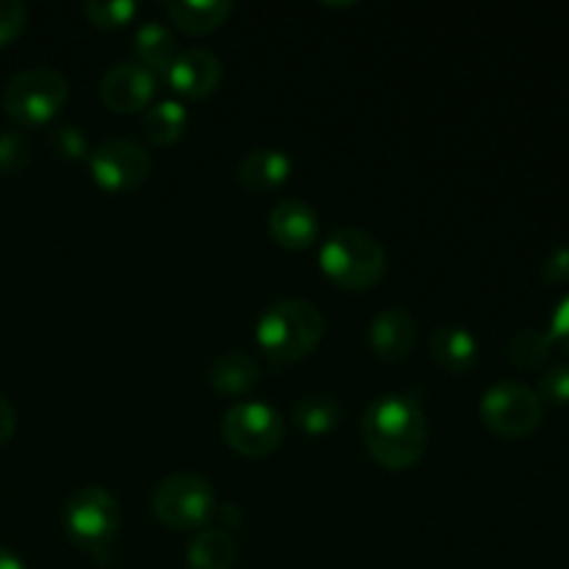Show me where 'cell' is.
<instances>
[{
  "label": "cell",
  "mask_w": 569,
  "mask_h": 569,
  "mask_svg": "<svg viewBox=\"0 0 569 569\" xmlns=\"http://www.w3.org/2000/svg\"><path fill=\"white\" fill-rule=\"evenodd\" d=\"M428 415L409 395H383L361 417L365 448L383 470H411L428 450Z\"/></svg>",
  "instance_id": "obj_1"
},
{
  "label": "cell",
  "mask_w": 569,
  "mask_h": 569,
  "mask_svg": "<svg viewBox=\"0 0 569 569\" xmlns=\"http://www.w3.org/2000/svg\"><path fill=\"white\" fill-rule=\"evenodd\" d=\"M326 317L311 300L287 298L272 303L256 322V345L272 365H298L322 342Z\"/></svg>",
  "instance_id": "obj_2"
},
{
  "label": "cell",
  "mask_w": 569,
  "mask_h": 569,
  "mask_svg": "<svg viewBox=\"0 0 569 569\" xmlns=\"http://www.w3.org/2000/svg\"><path fill=\"white\" fill-rule=\"evenodd\" d=\"M320 270L345 292H367L387 276V250L365 228H337L320 248Z\"/></svg>",
  "instance_id": "obj_3"
},
{
  "label": "cell",
  "mask_w": 569,
  "mask_h": 569,
  "mask_svg": "<svg viewBox=\"0 0 569 569\" xmlns=\"http://www.w3.org/2000/svg\"><path fill=\"white\" fill-rule=\"evenodd\" d=\"M64 528L78 548L103 561L122 528V509L109 489L89 483L67 498Z\"/></svg>",
  "instance_id": "obj_4"
},
{
  "label": "cell",
  "mask_w": 569,
  "mask_h": 569,
  "mask_svg": "<svg viewBox=\"0 0 569 569\" xmlns=\"http://www.w3.org/2000/svg\"><path fill=\"white\" fill-rule=\"evenodd\" d=\"M217 506L214 487L198 472H172L150 495L153 517L172 531H203Z\"/></svg>",
  "instance_id": "obj_5"
},
{
  "label": "cell",
  "mask_w": 569,
  "mask_h": 569,
  "mask_svg": "<svg viewBox=\"0 0 569 569\" xmlns=\"http://www.w3.org/2000/svg\"><path fill=\"white\" fill-rule=\"evenodd\" d=\"M70 83L53 67H28L9 78L3 87V111L17 126H44L53 120L67 103Z\"/></svg>",
  "instance_id": "obj_6"
},
{
  "label": "cell",
  "mask_w": 569,
  "mask_h": 569,
  "mask_svg": "<svg viewBox=\"0 0 569 569\" xmlns=\"http://www.w3.org/2000/svg\"><path fill=\"white\" fill-rule=\"evenodd\" d=\"M481 422L500 439H528L545 420V406L537 389L517 381H500L481 395Z\"/></svg>",
  "instance_id": "obj_7"
},
{
  "label": "cell",
  "mask_w": 569,
  "mask_h": 569,
  "mask_svg": "<svg viewBox=\"0 0 569 569\" xmlns=\"http://www.w3.org/2000/svg\"><path fill=\"white\" fill-rule=\"evenodd\" d=\"M222 442L239 456L264 459L283 442V417L261 400H242L222 415Z\"/></svg>",
  "instance_id": "obj_8"
},
{
  "label": "cell",
  "mask_w": 569,
  "mask_h": 569,
  "mask_svg": "<svg viewBox=\"0 0 569 569\" xmlns=\"http://www.w3.org/2000/svg\"><path fill=\"white\" fill-rule=\"evenodd\" d=\"M89 172L103 192L126 194L142 187L153 172L144 144L133 139H109L89 153Z\"/></svg>",
  "instance_id": "obj_9"
},
{
  "label": "cell",
  "mask_w": 569,
  "mask_h": 569,
  "mask_svg": "<svg viewBox=\"0 0 569 569\" xmlns=\"http://www.w3.org/2000/svg\"><path fill=\"white\" fill-rule=\"evenodd\" d=\"M159 89V76L144 70L139 61H120L100 81V100L114 114H137L144 111Z\"/></svg>",
  "instance_id": "obj_10"
},
{
  "label": "cell",
  "mask_w": 569,
  "mask_h": 569,
  "mask_svg": "<svg viewBox=\"0 0 569 569\" xmlns=\"http://www.w3.org/2000/svg\"><path fill=\"white\" fill-rule=\"evenodd\" d=\"M167 83L181 98L203 100L214 94L222 83V61L214 53L200 48L181 50L167 70Z\"/></svg>",
  "instance_id": "obj_11"
},
{
  "label": "cell",
  "mask_w": 569,
  "mask_h": 569,
  "mask_svg": "<svg viewBox=\"0 0 569 569\" xmlns=\"http://www.w3.org/2000/svg\"><path fill=\"white\" fill-rule=\"evenodd\" d=\"M417 342V320L403 306H387L370 322V350L383 365L403 361Z\"/></svg>",
  "instance_id": "obj_12"
},
{
  "label": "cell",
  "mask_w": 569,
  "mask_h": 569,
  "mask_svg": "<svg viewBox=\"0 0 569 569\" xmlns=\"http://www.w3.org/2000/svg\"><path fill=\"white\" fill-rule=\"evenodd\" d=\"M270 237L287 250H309L320 239V217L306 200L287 198L272 206L267 217Z\"/></svg>",
  "instance_id": "obj_13"
},
{
  "label": "cell",
  "mask_w": 569,
  "mask_h": 569,
  "mask_svg": "<svg viewBox=\"0 0 569 569\" xmlns=\"http://www.w3.org/2000/svg\"><path fill=\"white\" fill-rule=\"evenodd\" d=\"M292 159L283 150L256 148L237 164V183L248 194H270L289 181Z\"/></svg>",
  "instance_id": "obj_14"
},
{
  "label": "cell",
  "mask_w": 569,
  "mask_h": 569,
  "mask_svg": "<svg viewBox=\"0 0 569 569\" xmlns=\"http://www.w3.org/2000/svg\"><path fill=\"white\" fill-rule=\"evenodd\" d=\"M428 350H431L433 365L442 367L445 372H450V376H465V372H470L478 365L481 345H478L476 333L467 331V328L445 326L431 333Z\"/></svg>",
  "instance_id": "obj_15"
},
{
  "label": "cell",
  "mask_w": 569,
  "mask_h": 569,
  "mask_svg": "<svg viewBox=\"0 0 569 569\" xmlns=\"http://www.w3.org/2000/svg\"><path fill=\"white\" fill-rule=\"evenodd\" d=\"M231 11V0H176V3H167V17L172 20V26L181 28L183 33H192V37H206V33L222 28Z\"/></svg>",
  "instance_id": "obj_16"
},
{
  "label": "cell",
  "mask_w": 569,
  "mask_h": 569,
  "mask_svg": "<svg viewBox=\"0 0 569 569\" xmlns=\"http://www.w3.org/2000/svg\"><path fill=\"white\" fill-rule=\"evenodd\" d=\"M133 50H137L139 64H142L144 70L153 72V76H159V72L167 76V70L172 67L176 56L181 53V50H178L176 33H172L164 22L156 20L144 22V26L139 28L137 37H133Z\"/></svg>",
  "instance_id": "obj_17"
},
{
  "label": "cell",
  "mask_w": 569,
  "mask_h": 569,
  "mask_svg": "<svg viewBox=\"0 0 569 569\" xmlns=\"http://www.w3.org/2000/svg\"><path fill=\"white\" fill-rule=\"evenodd\" d=\"M237 539L222 528H203L194 533L187 550L189 569H231L237 565Z\"/></svg>",
  "instance_id": "obj_18"
},
{
  "label": "cell",
  "mask_w": 569,
  "mask_h": 569,
  "mask_svg": "<svg viewBox=\"0 0 569 569\" xmlns=\"http://www.w3.org/2000/svg\"><path fill=\"white\" fill-rule=\"evenodd\" d=\"M261 370L253 356L248 353H222L217 356L209 370V383L220 395H248L259 383Z\"/></svg>",
  "instance_id": "obj_19"
},
{
  "label": "cell",
  "mask_w": 569,
  "mask_h": 569,
  "mask_svg": "<svg viewBox=\"0 0 569 569\" xmlns=\"http://www.w3.org/2000/svg\"><path fill=\"white\" fill-rule=\"evenodd\" d=\"M187 128L189 114L181 100H161V103L150 106L142 117L144 139L156 148H170V144L181 142Z\"/></svg>",
  "instance_id": "obj_20"
},
{
  "label": "cell",
  "mask_w": 569,
  "mask_h": 569,
  "mask_svg": "<svg viewBox=\"0 0 569 569\" xmlns=\"http://www.w3.org/2000/svg\"><path fill=\"white\" fill-rule=\"evenodd\" d=\"M292 422L298 431L309 433V437H326V433L337 431V426L342 422V406L331 395H306L295 403Z\"/></svg>",
  "instance_id": "obj_21"
},
{
  "label": "cell",
  "mask_w": 569,
  "mask_h": 569,
  "mask_svg": "<svg viewBox=\"0 0 569 569\" xmlns=\"http://www.w3.org/2000/svg\"><path fill=\"white\" fill-rule=\"evenodd\" d=\"M553 339L542 328H522L506 345V356H509L511 365L517 370H539L545 361L550 359V350H553Z\"/></svg>",
  "instance_id": "obj_22"
},
{
  "label": "cell",
  "mask_w": 569,
  "mask_h": 569,
  "mask_svg": "<svg viewBox=\"0 0 569 569\" xmlns=\"http://www.w3.org/2000/svg\"><path fill=\"white\" fill-rule=\"evenodd\" d=\"M139 14V6L133 0H87L83 3V17L92 22L94 28H106V31H117L133 22Z\"/></svg>",
  "instance_id": "obj_23"
},
{
  "label": "cell",
  "mask_w": 569,
  "mask_h": 569,
  "mask_svg": "<svg viewBox=\"0 0 569 569\" xmlns=\"http://www.w3.org/2000/svg\"><path fill=\"white\" fill-rule=\"evenodd\" d=\"M31 164V139L17 128L0 131V176H20Z\"/></svg>",
  "instance_id": "obj_24"
},
{
  "label": "cell",
  "mask_w": 569,
  "mask_h": 569,
  "mask_svg": "<svg viewBox=\"0 0 569 569\" xmlns=\"http://www.w3.org/2000/svg\"><path fill=\"white\" fill-rule=\"evenodd\" d=\"M48 148L56 159L61 161H83L89 159V142L83 137L81 128L76 126H59L50 131Z\"/></svg>",
  "instance_id": "obj_25"
},
{
  "label": "cell",
  "mask_w": 569,
  "mask_h": 569,
  "mask_svg": "<svg viewBox=\"0 0 569 569\" xmlns=\"http://www.w3.org/2000/svg\"><path fill=\"white\" fill-rule=\"evenodd\" d=\"M542 406H569V365H556L539 378L537 389Z\"/></svg>",
  "instance_id": "obj_26"
},
{
  "label": "cell",
  "mask_w": 569,
  "mask_h": 569,
  "mask_svg": "<svg viewBox=\"0 0 569 569\" xmlns=\"http://www.w3.org/2000/svg\"><path fill=\"white\" fill-rule=\"evenodd\" d=\"M28 22V9L20 0H0V48L14 42Z\"/></svg>",
  "instance_id": "obj_27"
},
{
  "label": "cell",
  "mask_w": 569,
  "mask_h": 569,
  "mask_svg": "<svg viewBox=\"0 0 569 569\" xmlns=\"http://www.w3.org/2000/svg\"><path fill=\"white\" fill-rule=\"evenodd\" d=\"M542 281L550 283V287H561V283L569 281V244L556 248L542 261Z\"/></svg>",
  "instance_id": "obj_28"
},
{
  "label": "cell",
  "mask_w": 569,
  "mask_h": 569,
  "mask_svg": "<svg viewBox=\"0 0 569 569\" xmlns=\"http://www.w3.org/2000/svg\"><path fill=\"white\" fill-rule=\"evenodd\" d=\"M548 333H550V339H553L556 348H561L569 356V295L561 300L559 306H556Z\"/></svg>",
  "instance_id": "obj_29"
},
{
  "label": "cell",
  "mask_w": 569,
  "mask_h": 569,
  "mask_svg": "<svg viewBox=\"0 0 569 569\" xmlns=\"http://www.w3.org/2000/svg\"><path fill=\"white\" fill-rule=\"evenodd\" d=\"M14 431H17V411L14 406L9 403V398L0 395V448L9 445V439L14 437Z\"/></svg>",
  "instance_id": "obj_30"
},
{
  "label": "cell",
  "mask_w": 569,
  "mask_h": 569,
  "mask_svg": "<svg viewBox=\"0 0 569 569\" xmlns=\"http://www.w3.org/2000/svg\"><path fill=\"white\" fill-rule=\"evenodd\" d=\"M214 517L222 522V531H228V528H233L242 522V509H239V506H217Z\"/></svg>",
  "instance_id": "obj_31"
},
{
  "label": "cell",
  "mask_w": 569,
  "mask_h": 569,
  "mask_svg": "<svg viewBox=\"0 0 569 569\" xmlns=\"http://www.w3.org/2000/svg\"><path fill=\"white\" fill-rule=\"evenodd\" d=\"M0 569H26L22 559L17 553H11L9 548H0Z\"/></svg>",
  "instance_id": "obj_32"
}]
</instances>
